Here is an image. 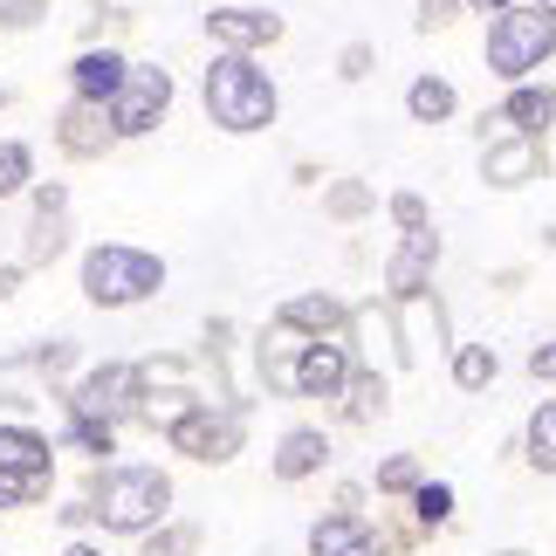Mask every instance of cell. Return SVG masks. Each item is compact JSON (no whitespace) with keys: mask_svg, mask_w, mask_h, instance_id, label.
Returning a JSON list of instances; mask_svg holds the SVG:
<instances>
[{"mask_svg":"<svg viewBox=\"0 0 556 556\" xmlns=\"http://www.w3.org/2000/svg\"><path fill=\"white\" fill-rule=\"evenodd\" d=\"M454 378L467 384V392H481L488 378H495V351H481V344H467L460 357H454Z\"/></svg>","mask_w":556,"mask_h":556,"instance_id":"603a6c76","label":"cell"},{"mask_svg":"<svg viewBox=\"0 0 556 556\" xmlns=\"http://www.w3.org/2000/svg\"><path fill=\"white\" fill-rule=\"evenodd\" d=\"M405 111H413L419 124H440L446 111H454V83H440V76H419L413 90H405Z\"/></svg>","mask_w":556,"mask_h":556,"instance_id":"d6986e66","label":"cell"},{"mask_svg":"<svg viewBox=\"0 0 556 556\" xmlns=\"http://www.w3.org/2000/svg\"><path fill=\"white\" fill-rule=\"evenodd\" d=\"M28 173H35V152H28V144H0V200L28 186Z\"/></svg>","mask_w":556,"mask_h":556,"instance_id":"7402d4cb","label":"cell"},{"mask_svg":"<svg viewBox=\"0 0 556 556\" xmlns=\"http://www.w3.org/2000/svg\"><path fill=\"white\" fill-rule=\"evenodd\" d=\"M392 213H399V227H405V233H419V227H426V200H419V192H399Z\"/></svg>","mask_w":556,"mask_h":556,"instance_id":"83f0119b","label":"cell"},{"mask_svg":"<svg viewBox=\"0 0 556 556\" xmlns=\"http://www.w3.org/2000/svg\"><path fill=\"white\" fill-rule=\"evenodd\" d=\"M543 21H556V0H543Z\"/></svg>","mask_w":556,"mask_h":556,"instance_id":"74e56055","label":"cell"},{"mask_svg":"<svg viewBox=\"0 0 556 556\" xmlns=\"http://www.w3.org/2000/svg\"><path fill=\"white\" fill-rule=\"evenodd\" d=\"M454 516V488H419V522L433 529V522H446Z\"/></svg>","mask_w":556,"mask_h":556,"instance_id":"4316f807","label":"cell"},{"mask_svg":"<svg viewBox=\"0 0 556 556\" xmlns=\"http://www.w3.org/2000/svg\"><path fill=\"white\" fill-rule=\"evenodd\" d=\"M0 103H8V90H0Z\"/></svg>","mask_w":556,"mask_h":556,"instance_id":"ab89813d","label":"cell"},{"mask_svg":"<svg viewBox=\"0 0 556 556\" xmlns=\"http://www.w3.org/2000/svg\"><path fill=\"white\" fill-rule=\"evenodd\" d=\"M200 549V529L173 522V529H144V556H192Z\"/></svg>","mask_w":556,"mask_h":556,"instance_id":"44dd1931","label":"cell"},{"mask_svg":"<svg viewBox=\"0 0 556 556\" xmlns=\"http://www.w3.org/2000/svg\"><path fill=\"white\" fill-rule=\"evenodd\" d=\"M165 508H173V481H165L159 467H111V475L97 481V495H90V516L103 529H124V536L159 529Z\"/></svg>","mask_w":556,"mask_h":556,"instance_id":"6da1fadb","label":"cell"},{"mask_svg":"<svg viewBox=\"0 0 556 556\" xmlns=\"http://www.w3.org/2000/svg\"><path fill=\"white\" fill-rule=\"evenodd\" d=\"M165 282V262H152L144 248H97L90 262H83V295L103 309H124V303H144Z\"/></svg>","mask_w":556,"mask_h":556,"instance_id":"3957f363","label":"cell"},{"mask_svg":"<svg viewBox=\"0 0 556 556\" xmlns=\"http://www.w3.org/2000/svg\"><path fill=\"white\" fill-rule=\"evenodd\" d=\"M433 262H440V241H433V227L405 233L399 262L384 268V275H392V289H399V303H405V295H426V275H433Z\"/></svg>","mask_w":556,"mask_h":556,"instance_id":"8fae6325","label":"cell"},{"mask_svg":"<svg viewBox=\"0 0 556 556\" xmlns=\"http://www.w3.org/2000/svg\"><path fill=\"white\" fill-rule=\"evenodd\" d=\"M165 103H173V76H165V70H124L117 97H111V131L117 138L152 131V124L165 117Z\"/></svg>","mask_w":556,"mask_h":556,"instance_id":"8992f818","label":"cell"},{"mask_svg":"<svg viewBox=\"0 0 556 556\" xmlns=\"http://www.w3.org/2000/svg\"><path fill=\"white\" fill-rule=\"evenodd\" d=\"M502 556H522V549H502Z\"/></svg>","mask_w":556,"mask_h":556,"instance_id":"f35d334b","label":"cell"},{"mask_svg":"<svg viewBox=\"0 0 556 556\" xmlns=\"http://www.w3.org/2000/svg\"><path fill=\"white\" fill-rule=\"evenodd\" d=\"M124 70L131 62H117L111 49H90V55H76V90H83V103H103V97H117V83H124Z\"/></svg>","mask_w":556,"mask_h":556,"instance_id":"2e32d148","label":"cell"},{"mask_svg":"<svg viewBox=\"0 0 556 556\" xmlns=\"http://www.w3.org/2000/svg\"><path fill=\"white\" fill-rule=\"evenodd\" d=\"M529 460H536L543 475H556V399L536 405V419H529Z\"/></svg>","mask_w":556,"mask_h":556,"instance_id":"ffe728a7","label":"cell"},{"mask_svg":"<svg viewBox=\"0 0 556 556\" xmlns=\"http://www.w3.org/2000/svg\"><path fill=\"white\" fill-rule=\"evenodd\" d=\"M309 556H384V543L357 516H330L309 529Z\"/></svg>","mask_w":556,"mask_h":556,"instance_id":"7c38bea8","label":"cell"},{"mask_svg":"<svg viewBox=\"0 0 556 556\" xmlns=\"http://www.w3.org/2000/svg\"><path fill=\"white\" fill-rule=\"evenodd\" d=\"M481 173L495 179V186H522V179L543 173V144L536 138H495V144H488V159H481Z\"/></svg>","mask_w":556,"mask_h":556,"instance_id":"30bf717a","label":"cell"},{"mask_svg":"<svg viewBox=\"0 0 556 556\" xmlns=\"http://www.w3.org/2000/svg\"><path fill=\"white\" fill-rule=\"evenodd\" d=\"M446 14H454V0H426V14H419V21L433 28V21H446Z\"/></svg>","mask_w":556,"mask_h":556,"instance_id":"836d02e7","label":"cell"},{"mask_svg":"<svg viewBox=\"0 0 556 556\" xmlns=\"http://www.w3.org/2000/svg\"><path fill=\"white\" fill-rule=\"evenodd\" d=\"M344 324V309L330 303V295H295V303H282V330H316V344Z\"/></svg>","mask_w":556,"mask_h":556,"instance_id":"e0dca14e","label":"cell"},{"mask_svg":"<svg viewBox=\"0 0 556 556\" xmlns=\"http://www.w3.org/2000/svg\"><path fill=\"white\" fill-rule=\"evenodd\" d=\"M206 111H213L220 131L248 138V131H262V124H275V83L254 70L248 55H220L206 70Z\"/></svg>","mask_w":556,"mask_h":556,"instance_id":"7a4b0ae2","label":"cell"},{"mask_svg":"<svg viewBox=\"0 0 556 556\" xmlns=\"http://www.w3.org/2000/svg\"><path fill=\"white\" fill-rule=\"evenodd\" d=\"M35 14H41V0H0V21H14V28H28Z\"/></svg>","mask_w":556,"mask_h":556,"instance_id":"4dcf8cb0","label":"cell"},{"mask_svg":"<svg viewBox=\"0 0 556 556\" xmlns=\"http://www.w3.org/2000/svg\"><path fill=\"white\" fill-rule=\"evenodd\" d=\"M206 28H213V41H227V49H254V41L282 35V21L254 14V8H220V14H206Z\"/></svg>","mask_w":556,"mask_h":556,"instance_id":"5bb4252c","label":"cell"},{"mask_svg":"<svg viewBox=\"0 0 556 556\" xmlns=\"http://www.w3.org/2000/svg\"><path fill=\"white\" fill-rule=\"evenodd\" d=\"M549 117H556L549 90H522V97H508V111H502V124H516V138H536Z\"/></svg>","mask_w":556,"mask_h":556,"instance_id":"ac0fdd59","label":"cell"},{"mask_svg":"<svg viewBox=\"0 0 556 556\" xmlns=\"http://www.w3.org/2000/svg\"><path fill=\"white\" fill-rule=\"evenodd\" d=\"M475 8H495V14H508V8H516V0H475Z\"/></svg>","mask_w":556,"mask_h":556,"instance_id":"8d00e7d4","label":"cell"},{"mask_svg":"<svg viewBox=\"0 0 556 556\" xmlns=\"http://www.w3.org/2000/svg\"><path fill=\"white\" fill-rule=\"evenodd\" d=\"M49 440L28 433V426H0V508L41 502L49 495Z\"/></svg>","mask_w":556,"mask_h":556,"instance_id":"277c9868","label":"cell"},{"mask_svg":"<svg viewBox=\"0 0 556 556\" xmlns=\"http://www.w3.org/2000/svg\"><path fill=\"white\" fill-rule=\"evenodd\" d=\"M165 440H173L186 460H233V446H241V426H233V419H213L206 405H192L179 426H165Z\"/></svg>","mask_w":556,"mask_h":556,"instance_id":"52a82bcc","label":"cell"},{"mask_svg":"<svg viewBox=\"0 0 556 556\" xmlns=\"http://www.w3.org/2000/svg\"><path fill=\"white\" fill-rule=\"evenodd\" d=\"M344 378H351V365H344V351H337V344H303V357H295V371H289V384L303 399H337V392H344Z\"/></svg>","mask_w":556,"mask_h":556,"instance_id":"9c48e42d","label":"cell"},{"mask_svg":"<svg viewBox=\"0 0 556 556\" xmlns=\"http://www.w3.org/2000/svg\"><path fill=\"white\" fill-rule=\"evenodd\" d=\"M529 371H536V378H556V344H536V351H529Z\"/></svg>","mask_w":556,"mask_h":556,"instance_id":"1f68e13d","label":"cell"},{"mask_svg":"<svg viewBox=\"0 0 556 556\" xmlns=\"http://www.w3.org/2000/svg\"><path fill=\"white\" fill-rule=\"evenodd\" d=\"M371 70V49H344V76H365Z\"/></svg>","mask_w":556,"mask_h":556,"instance_id":"d6a6232c","label":"cell"},{"mask_svg":"<svg viewBox=\"0 0 556 556\" xmlns=\"http://www.w3.org/2000/svg\"><path fill=\"white\" fill-rule=\"evenodd\" d=\"M324 454H330V440L316 433V426H295V433L282 440V454H275V475H282V481H303V475L324 467Z\"/></svg>","mask_w":556,"mask_h":556,"instance_id":"9a60e30c","label":"cell"},{"mask_svg":"<svg viewBox=\"0 0 556 556\" xmlns=\"http://www.w3.org/2000/svg\"><path fill=\"white\" fill-rule=\"evenodd\" d=\"M62 556H103V549H90V543H70V549H62Z\"/></svg>","mask_w":556,"mask_h":556,"instance_id":"d590c367","label":"cell"},{"mask_svg":"<svg viewBox=\"0 0 556 556\" xmlns=\"http://www.w3.org/2000/svg\"><path fill=\"white\" fill-rule=\"evenodd\" d=\"M549 49H556V21H543V14H502L495 28H488V70L508 76V83L543 70Z\"/></svg>","mask_w":556,"mask_h":556,"instance_id":"5b68a950","label":"cell"},{"mask_svg":"<svg viewBox=\"0 0 556 556\" xmlns=\"http://www.w3.org/2000/svg\"><path fill=\"white\" fill-rule=\"evenodd\" d=\"M62 213H70V192L41 186L35 192V227H28V262H55L62 254Z\"/></svg>","mask_w":556,"mask_h":556,"instance_id":"4fadbf2b","label":"cell"},{"mask_svg":"<svg viewBox=\"0 0 556 556\" xmlns=\"http://www.w3.org/2000/svg\"><path fill=\"white\" fill-rule=\"evenodd\" d=\"M371 413H384V378L378 371L351 378V419H371Z\"/></svg>","mask_w":556,"mask_h":556,"instance_id":"d4e9b609","label":"cell"},{"mask_svg":"<svg viewBox=\"0 0 556 556\" xmlns=\"http://www.w3.org/2000/svg\"><path fill=\"white\" fill-rule=\"evenodd\" d=\"M76 446H83V454H111V426H97V419H76Z\"/></svg>","mask_w":556,"mask_h":556,"instance_id":"f1b7e54d","label":"cell"},{"mask_svg":"<svg viewBox=\"0 0 556 556\" xmlns=\"http://www.w3.org/2000/svg\"><path fill=\"white\" fill-rule=\"evenodd\" d=\"M378 488H384V495H405V488H419V460H413V454L384 460V467H378Z\"/></svg>","mask_w":556,"mask_h":556,"instance_id":"484cf974","label":"cell"},{"mask_svg":"<svg viewBox=\"0 0 556 556\" xmlns=\"http://www.w3.org/2000/svg\"><path fill=\"white\" fill-rule=\"evenodd\" d=\"M138 399V371L131 365H103L76 384V419H97V426H111L124 405Z\"/></svg>","mask_w":556,"mask_h":556,"instance_id":"ba28073f","label":"cell"},{"mask_svg":"<svg viewBox=\"0 0 556 556\" xmlns=\"http://www.w3.org/2000/svg\"><path fill=\"white\" fill-rule=\"evenodd\" d=\"M365 206H371L365 186H337V192H330V213H365Z\"/></svg>","mask_w":556,"mask_h":556,"instance_id":"f546056e","label":"cell"},{"mask_svg":"<svg viewBox=\"0 0 556 556\" xmlns=\"http://www.w3.org/2000/svg\"><path fill=\"white\" fill-rule=\"evenodd\" d=\"M62 144H70V152H97V117H90V103H76L70 117H62Z\"/></svg>","mask_w":556,"mask_h":556,"instance_id":"cb8c5ba5","label":"cell"},{"mask_svg":"<svg viewBox=\"0 0 556 556\" xmlns=\"http://www.w3.org/2000/svg\"><path fill=\"white\" fill-rule=\"evenodd\" d=\"M14 289H21V268H0V303H8Z\"/></svg>","mask_w":556,"mask_h":556,"instance_id":"e575fe53","label":"cell"}]
</instances>
